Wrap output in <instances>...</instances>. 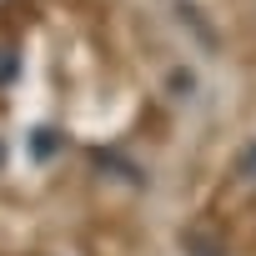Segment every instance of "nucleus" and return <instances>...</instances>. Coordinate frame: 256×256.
Instances as JSON below:
<instances>
[{"instance_id":"1","label":"nucleus","mask_w":256,"mask_h":256,"mask_svg":"<svg viewBox=\"0 0 256 256\" xmlns=\"http://www.w3.org/2000/svg\"><path fill=\"white\" fill-rule=\"evenodd\" d=\"M56 146H60V141H56V131H50V126H40V131H36V141H30V151H36L40 161H50V156H56Z\"/></svg>"},{"instance_id":"2","label":"nucleus","mask_w":256,"mask_h":256,"mask_svg":"<svg viewBox=\"0 0 256 256\" xmlns=\"http://www.w3.org/2000/svg\"><path fill=\"white\" fill-rule=\"evenodd\" d=\"M16 76V50H0V80Z\"/></svg>"},{"instance_id":"3","label":"nucleus","mask_w":256,"mask_h":256,"mask_svg":"<svg viewBox=\"0 0 256 256\" xmlns=\"http://www.w3.org/2000/svg\"><path fill=\"white\" fill-rule=\"evenodd\" d=\"M0 161H6V146H0Z\"/></svg>"}]
</instances>
